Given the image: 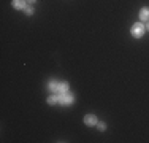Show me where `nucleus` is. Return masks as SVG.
I'll return each mask as SVG.
<instances>
[{"mask_svg":"<svg viewBox=\"0 0 149 143\" xmlns=\"http://www.w3.org/2000/svg\"><path fill=\"white\" fill-rule=\"evenodd\" d=\"M74 102V95L70 94V92H63V94L59 95V103L60 105H72Z\"/></svg>","mask_w":149,"mask_h":143,"instance_id":"nucleus-1","label":"nucleus"},{"mask_svg":"<svg viewBox=\"0 0 149 143\" xmlns=\"http://www.w3.org/2000/svg\"><path fill=\"white\" fill-rule=\"evenodd\" d=\"M144 29H146V27H144L141 22H136V24H133V26H132V30H130V32H132V35L135 38H141V37H143V34H144Z\"/></svg>","mask_w":149,"mask_h":143,"instance_id":"nucleus-2","label":"nucleus"},{"mask_svg":"<svg viewBox=\"0 0 149 143\" xmlns=\"http://www.w3.org/2000/svg\"><path fill=\"white\" fill-rule=\"evenodd\" d=\"M84 124L86 126H97V118L94 114H86L84 116Z\"/></svg>","mask_w":149,"mask_h":143,"instance_id":"nucleus-3","label":"nucleus"},{"mask_svg":"<svg viewBox=\"0 0 149 143\" xmlns=\"http://www.w3.org/2000/svg\"><path fill=\"white\" fill-rule=\"evenodd\" d=\"M13 6H15L16 10H26L27 0H13Z\"/></svg>","mask_w":149,"mask_h":143,"instance_id":"nucleus-4","label":"nucleus"},{"mask_svg":"<svg viewBox=\"0 0 149 143\" xmlns=\"http://www.w3.org/2000/svg\"><path fill=\"white\" fill-rule=\"evenodd\" d=\"M140 19L141 21H149V8L148 6H144V8H141V11H140Z\"/></svg>","mask_w":149,"mask_h":143,"instance_id":"nucleus-5","label":"nucleus"},{"mask_svg":"<svg viewBox=\"0 0 149 143\" xmlns=\"http://www.w3.org/2000/svg\"><path fill=\"white\" fill-rule=\"evenodd\" d=\"M48 89H49V91H52V92H57V91H59V81L51 80V81L48 83Z\"/></svg>","mask_w":149,"mask_h":143,"instance_id":"nucleus-6","label":"nucleus"},{"mask_svg":"<svg viewBox=\"0 0 149 143\" xmlns=\"http://www.w3.org/2000/svg\"><path fill=\"white\" fill-rule=\"evenodd\" d=\"M68 88H70V84L67 83V81H62V83H59V91L60 94H63V92H68Z\"/></svg>","mask_w":149,"mask_h":143,"instance_id":"nucleus-7","label":"nucleus"},{"mask_svg":"<svg viewBox=\"0 0 149 143\" xmlns=\"http://www.w3.org/2000/svg\"><path fill=\"white\" fill-rule=\"evenodd\" d=\"M48 103L49 105H56V103H59V95H51V97H48Z\"/></svg>","mask_w":149,"mask_h":143,"instance_id":"nucleus-8","label":"nucleus"},{"mask_svg":"<svg viewBox=\"0 0 149 143\" xmlns=\"http://www.w3.org/2000/svg\"><path fill=\"white\" fill-rule=\"evenodd\" d=\"M24 11H26V14H27V16H32V14H33V6H32V5H27Z\"/></svg>","mask_w":149,"mask_h":143,"instance_id":"nucleus-9","label":"nucleus"},{"mask_svg":"<svg viewBox=\"0 0 149 143\" xmlns=\"http://www.w3.org/2000/svg\"><path fill=\"white\" fill-rule=\"evenodd\" d=\"M97 127H98V130H100V132H103L106 129V124L105 123H97Z\"/></svg>","mask_w":149,"mask_h":143,"instance_id":"nucleus-10","label":"nucleus"},{"mask_svg":"<svg viewBox=\"0 0 149 143\" xmlns=\"http://www.w3.org/2000/svg\"><path fill=\"white\" fill-rule=\"evenodd\" d=\"M35 2H37V0H27V3H30V5H32V3H35Z\"/></svg>","mask_w":149,"mask_h":143,"instance_id":"nucleus-11","label":"nucleus"},{"mask_svg":"<svg viewBox=\"0 0 149 143\" xmlns=\"http://www.w3.org/2000/svg\"><path fill=\"white\" fill-rule=\"evenodd\" d=\"M144 27H146V29H148V30H149V21H148V24H146V26H144Z\"/></svg>","mask_w":149,"mask_h":143,"instance_id":"nucleus-12","label":"nucleus"}]
</instances>
